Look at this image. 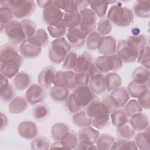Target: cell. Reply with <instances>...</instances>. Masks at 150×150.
<instances>
[{"label": "cell", "instance_id": "13", "mask_svg": "<svg viewBox=\"0 0 150 150\" xmlns=\"http://www.w3.org/2000/svg\"><path fill=\"white\" fill-rule=\"evenodd\" d=\"M46 97L45 88L39 84H30L25 93V98L28 103L31 105L39 104L45 100Z\"/></svg>", "mask_w": 150, "mask_h": 150}, {"label": "cell", "instance_id": "63", "mask_svg": "<svg viewBox=\"0 0 150 150\" xmlns=\"http://www.w3.org/2000/svg\"><path fill=\"white\" fill-rule=\"evenodd\" d=\"M64 148L62 144L60 141H56L54 142L50 146V149L52 148Z\"/></svg>", "mask_w": 150, "mask_h": 150}, {"label": "cell", "instance_id": "23", "mask_svg": "<svg viewBox=\"0 0 150 150\" xmlns=\"http://www.w3.org/2000/svg\"><path fill=\"white\" fill-rule=\"evenodd\" d=\"M128 122L135 131L139 132L144 130L149 125L148 117L142 112H139L131 116Z\"/></svg>", "mask_w": 150, "mask_h": 150}, {"label": "cell", "instance_id": "64", "mask_svg": "<svg viewBox=\"0 0 150 150\" xmlns=\"http://www.w3.org/2000/svg\"><path fill=\"white\" fill-rule=\"evenodd\" d=\"M139 31L140 30L138 28H134L132 30V32L133 33L132 35H139Z\"/></svg>", "mask_w": 150, "mask_h": 150}, {"label": "cell", "instance_id": "37", "mask_svg": "<svg viewBox=\"0 0 150 150\" xmlns=\"http://www.w3.org/2000/svg\"><path fill=\"white\" fill-rule=\"evenodd\" d=\"M106 88L108 91H111L121 86L122 80L119 74L115 72H109L105 76Z\"/></svg>", "mask_w": 150, "mask_h": 150}, {"label": "cell", "instance_id": "28", "mask_svg": "<svg viewBox=\"0 0 150 150\" xmlns=\"http://www.w3.org/2000/svg\"><path fill=\"white\" fill-rule=\"evenodd\" d=\"M49 93L51 99L57 103L64 102L70 95L69 90L67 88L55 86L50 88Z\"/></svg>", "mask_w": 150, "mask_h": 150}, {"label": "cell", "instance_id": "42", "mask_svg": "<svg viewBox=\"0 0 150 150\" xmlns=\"http://www.w3.org/2000/svg\"><path fill=\"white\" fill-rule=\"evenodd\" d=\"M115 142L114 138L108 134H101L96 142L97 148L100 150L111 149L114 142Z\"/></svg>", "mask_w": 150, "mask_h": 150}, {"label": "cell", "instance_id": "17", "mask_svg": "<svg viewBox=\"0 0 150 150\" xmlns=\"http://www.w3.org/2000/svg\"><path fill=\"white\" fill-rule=\"evenodd\" d=\"M19 135L26 139H32L37 137L38 128L35 122L32 121L21 122L17 128Z\"/></svg>", "mask_w": 150, "mask_h": 150}, {"label": "cell", "instance_id": "48", "mask_svg": "<svg viewBox=\"0 0 150 150\" xmlns=\"http://www.w3.org/2000/svg\"><path fill=\"white\" fill-rule=\"evenodd\" d=\"M120 150V149H129V150H137L138 148L134 141L128 139H119L115 141L111 150Z\"/></svg>", "mask_w": 150, "mask_h": 150}, {"label": "cell", "instance_id": "38", "mask_svg": "<svg viewBox=\"0 0 150 150\" xmlns=\"http://www.w3.org/2000/svg\"><path fill=\"white\" fill-rule=\"evenodd\" d=\"M109 5L108 1H91L90 9L94 12L97 18L105 17L107 13V9Z\"/></svg>", "mask_w": 150, "mask_h": 150}, {"label": "cell", "instance_id": "35", "mask_svg": "<svg viewBox=\"0 0 150 150\" xmlns=\"http://www.w3.org/2000/svg\"><path fill=\"white\" fill-rule=\"evenodd\" d=\"M72 122L76 127L83 128L91 125L92 120L87 115L86 111H80L73 114Z\"/></svg>", "mask_w": 150, "mask_h": 150}, {"label": "cell", "instance_id": "30", "mask_svg": "<svg viewBox=\"0 0 150 150\" xmlns=\"http://www.w3.org/2000/svg\"><path fill=\"white\" fill-rule=\"evenodd\" d=\"M132 81L141 84H148L149 80V70L142 66L135 68L132 74Z\"/></svg>", "mask_w": 150, "mask_h": 150}, {"label": "cell", "instance_id": "43", "mask_svg": "<svg viewBox=\"0 0 150 150\" xmlns=\"http://www.w3.org/2000/svg\"><path fill=\"white\" fill-rule=\"evenodd\" d=\"M116 134L121 139L131 140L135 135L136 131L129 122H127L124 125L117 128Z\"/></svg>", "mask_w": 150, "mask_h": 150}, {"label": "cell", "instance_id": "6", "mask_svg": "<svg viewBox=\"0 0 150 150\" xmlns=\"http://www.w3.org/2000/svg\"><path fill=\"white\" fill-rule=\"evenodd\" d=\"M36 7V2L32 0H10L9 8L15 18L25 19L30 16Z\"/></svg>", "mask_w": 150, "mask_h": 150}, {"label": "cell", "instance_id": "33", "mask_svg": "<svg viewBox=\"0 0 150 150\" xmlns=\"http://www.w3.org/2000/svg\"><path fill=\"white\" fill-rule=\"evenodd\" d=\"M112 124L116 128H118L128 122L129 117L124 109H118L110 114Z\"/></svg>", "mask_w": 150, "mask_h": 150}, {"label": "cell", "instance_id": "19", "mask_svg": "<svg viewBox=\"0 0 150 150\" xmlns=\"http://www.w3.org/2000/svg\"><path fill=\"white\" fill-rule=\"evenodd\" d=\"M88 87L95 94L100 95L106 91L105 76L102 73H99L90 76Z\"/></svg>", "mask_w": 150, "mask_h": 150}, {"label": "cell", "instance_id": "2", "mask_svg": "<svg viewBox=\"0 0 150 150\" xmlns=\"http://www.w3.org/2000/svg\"><path fill=\"white\" fill-rule=\"evenodd\" d=\"M86 112L91 118V125L100 130L107 127L110 122V114L105 110L101 100L96 97L87 106Z\"/></svg>", "mask_w": 150, "mask_h": 150}, {"label": "cell", "instance_id": "45", "mask_svg": "<svg viewBox=\"0 0 150 150\" xmlns=\"http://www.w3.org/2000/svg\"><path fill=\"white\" fill-rule=\"evenodd\" d=\"M50 114L49 107L45 104H39L32 110V115L38 121L45 120Z\"/></svg>", "mask_w": 150, "mask_h": 150}, {"label": "cell", "instance_id": "54", "mask_svg": "<svg viewBox=\"0 0 150 150\" xmlns=\"http://www.w3.org/2000/svg\"><path fill=\"white\" fill-rule=\"evenodd\" d=\"M101 37V36L96 31H94L87 35L86 39V43L87 49L90 50H96L98 40Z\"/></svg>", "mask_w": 150, "mask_h": 150}, {"label": "cell", "instance_id": "1", "mask_svg": "<svg viewBox=\"0 0 150 150\" xmlns=\"http://www.w3.org/2000/svg\"><path fill=\"white\" fill-rule=\"evenodd\" d=\"M23 63V57L14 45L6 43L0 49L1 74L8 79L13 78Z\"/></svg>", "mask_w": 150, "mask_h": 150}, {"label": "cell", "instance_id": "11", "mask_svg": "<svg viewBox=\"0 0 150 150\" xmlns=\"http://www.w3.org/2000/svg\"><path fill=\"white\" fill-rule=\"evenodd\" d=\"M81 21L80 27L87 35L95 31L97 25V16L90 8H86L79 11Z\"/></svg>", "mask_w": 150, "mask_h": 150}, {"label": "cell", "instance_id": "3", "mask_svg": "<svg viewBox=\"0 0 150 150\" xmlns=\"http://www.w3.org/2000/svg\"><path fill=\"white\" fill-rule=\"evenodd\" d=\"M108 10L107 13V18L116 26L126 27L129 26L133 21L134 15L131 9L122 6L120 2L117 1Z\"/></svg>", "mask_w": 150, "mask_h": 150}, {"label": "cell", "instance_id": "60", "mask_svg": "<svg viewBox=\"0 0 150 150\" xmlns=\"http://www.w3.org/2000/svg\"><path fill=\"white\" fill-rule=\"evenodd\" d=\"M76 149H97L96 145L84 143H78Z\"/></svg>", "mask_w": 150, "mask_h": 150}, {"label": "cell", "instance_id": "9", "mask_svg": "<svg viewBox=\"0 0 150 150\" xmlns=\"http://www.w3.org/2000/svg\"><path fill=\"white\" fill-rule=\"evenodd\" d=\"M71 95L77 104L81 109L86 108L91 101L97 97L88 86L76 87Z\"/></svg>", "mask_w": 150, "mask_h": 150}, {"label": "cell", "instance_id": "50", "mask_svg": "<svg viewBox=\"0 0 150 150\" xmlns=\"http://www.w3.org/2000/svg\"><path fill=\"white\" fill-rule=\"evenodd\" d=\"M142 109L138 101L135 99L129 100L124 106V110L129 117L135 114L142 112Z\"/></svg>", "mask_w": 150, "mask_h": 150}, {"label": "cell", "instance_id": "46", "mask_svg": "<svg viewBox=\"0 0 150 150\" xmlns=\"http://www.w3.org/2000/svg\"><path fill=\"white\" fill-rule=\"evenodd\" d=\"M96 29L101 36H107L112 30V23L107 17L101 18L97 22Z\"/></svg>", "mask_w": 150, "mask_h": 150}, {"label": "cell", "instance_id": "10", "mask_svg": "<svg viewBox=\"0 0 150 150\" xmlns=\"http://www.w3.org/2000/svg\"><path fill=\"white\" fill-rule=\"evenodd\" d=\"M115 54L125 63H133L137 60L139 52L132 48L127 40L122 39L118 42Z\"/></svg>", "mask_w": 150, "mask_h": 150}, {"label": "cell", "instance_id": "57", "mask_svg": "<svg viewBox=\"0 0 150 150\" xmlns=\"http://www.w3.org/2000/svg\"><path fill=\"white\" fill-rule=\"evenodd\" d=\"M64 106L66 110L70 114H75L80 111L81 108L74 101L71 94H70L67 99L64 101Z\"/></svg>", "mask_w": 150, "mask_h": 150}, {"label": "cell", "instance_id": "20", "mask_svg": "<svg viewBox=\"0 0 150 150\" xmlns=\"http://www.w3.org/2000/svg\"><path fill=\"white\" fill-rule=\"evenodd\" d=\"M56 73L54 67L52 66L45 67L39 73L38 77L39 84L45 88H49L53 83Z\"/></svg>", "mask_w": 150, "mask_h": 150}, {"label": "cell", "instance_id": "15", "mask_svg": "<svg viewBox=\"0 0 150 150\" xmlns=\"http://www.w3.org/2000/svg\"><path fill=\"white\" fill-rule=\"evenodd\" d=\"M77 135L79 142L94 145L100 135V132L93 127L88 126L81 128Z\"/></svg>", "mask_w": 150, "mask_h": 150}, {"label": "cell", "instance_id": "21", "mask_svg": "<svg viewBox=\"0 0 150 150\" xmlns=\"http://www.w3.org/2000/svg\"><path fill=\"white\" fill-rule=\"evenodd\" d=\"M93 63V58L91 53L85 51L78 55L77 62L73 71L75 73H87Z\"/></svg>", "mask_w": 150, "mask_h": 150}, {"label": "cell", "instance_id": "47", "mask_svg": "<svg viewBox=\"0 0 150 150\" xmlns=\"http://www.w3.org/2000/svg\"><path fill=\"white\" fill-rule=\"evenodd\" d=\"M31 149L33 150H46L50 149L49 140L44 136H38L30 142Z\"/></svg>", "mask_w": 150, "mask_h": 150}, {"label": "cell", "instance_id": "25", "mask_svg": "<svg viewBox=\"0 0 150 150\" xmlns=\"http://www.w3.org/2000/svg\"><path fill=\"white\" fill-rule=\"evenodd\" d=\"M28 101L25 97L16 96L8 105V111L11 114H18L25 111L28 107Z\"/></svg>", "mask_w": 150, "mask_h": 150}, {"label": "cell", "instance_id": "40", "mask_svg": "<svg viewBox=\"0 0 150 150\" xmlns=\"http://www.w3.org/2000/svg\"><path fill=\"white\" fill-rule=\"evenodd\" d=\"M127 89L130 96H131L132 98H138L147 90L149 89V84H141L132 81L128 84Z\"/></svg>", "mask_w": 150, "mask_h": 150}, {"label": "cell", "instance_id": "18", "mask_svg": "<svg viewBox=\"0 0 150 150\" xmlns=\"http://www.w3.org/2000/svg\"><path fill=\"white\" fill-rule=\"evenodd\" d=\"M21 56L26 59H33L38 57L42 52V47L37 46L26 39L19 47Z\"/></svg>", "mask_w": 150, "mask_h": 150}, {"label": "cell", "instance_id": "4", "mask_svg": "<svg viewBox=\"0 0 150 150\" xmlns=\"http://www.w3.org/2000/svg\"><path fill=\"white\" fill-rule=\"evenodd\" d=\"M71 48L66 38L55 39L51 42L49 49L50 60L54 64L63 63Z\"/></svg>", "mask_w": 150, "mask_h": 150}, {"label": "cell", "instance_id": "24", "mask_svg": "<svg viewBox=\"0 0 150 150\" xmlns=\"http://www.w3.org/2000/svg\"><path fill=\"white\" fill-rule=\"evenodd\" d=\"M132 13L137 18H148L150 16V2L149 1H137L132 8Z\"/></svg>", "mask_w": 150, "mask_h": 150}, {"label": "cell", "instance_id": "16", "mask_svg": "<svg viewBox=\"0 0 150 150\" xmlns=\"http://www.w3.org/2000/svg\"><path fill=\"white\" fill-rule=\"evenodd\" d=\"M117 41L114 37L107 35L101 36L97 45L98 52L102 55H110L115 53Z\"/></svg>", "mask_w": 150, "mask_h": 150}, {"label": "cell", "instance_id": "32", "mask_svg": "<svg viewBox=\"0 0 150 150\" xmlns=\"http://www.w3.org/2000/svg\"><path fill=\"white\" fill-rule=\"evenodd\" d=\"M28 39L35 45L40 47L46 46L49 42L48 34L44 29H38L35 33Z\"/></svg>", "mask_w": 150, "mask_h": 150}, {"label": "cell", "instance_id": "59", "mask_svg": "<svg viewBox=\"0 0 150 150\" xmlns=\"http://www.w3.org/2000/svg\"><path fill=\"white\" fill-rule=\"evenodd\" d=\"M91 1L88 0H75L74 1V3L76 6L77 11L79 12L84 9L87 8L88 6H90Z\"/></svg>", "mask_w": 150, "mask_h": 150}, {"label": "cell", "instance_id": "26", "mask_svg": "<svg viewBox=\"0 0 150 150\" xmlns=\"http://www.w3.org/2000/svg\"><path fill=\"white\" fill-rule=\"evenodd\" d=\"M149 126L145 128L141 132L135 134L134 136V142L138 148V149L141 150H149Z\"/></svg>", "mask_w": 150, "mask_h": 150}, {"label": "cell", "instance_id": "56", "mask_svg": "<svg viewBox=\"0 0 150 150\" xmlns=\"http://www.w3.org/2000/svg\"><path fill=\"white\" fill-rule=\"evenodd\" d=\"M90 80V76L87 73L81 72L75 73L74 75V81L76 87L88 86Z\"/></svg>", "mask_w": 150, "mask_h": 150}, {"label": "cell", "instance_id": "41", "mask_svg": "<svg viewBox=\"0 0 150 150\" xmlns=\"http://www.w3.org/2000/svg\"><path fill=\"white\" fill-rule=\"evenodd\" d=\"M69 130V127L66 124L63 122L56 123L51 128V137L54 141H60L62 137Z\"/></svg>", "mask_w": 150, "mask_h": 150}, {"label": "cell", "instance_id": "31", "mask_svg": "<svg viewBox=\"0 0 150 150\" xmlns=\"http://www.w3.org/2000/svg\"><path fill=\"white\" fill-rule=\"evenodd\" d=\"M64 149H76L79 143L78 135L74 131L69 130L60 140Z\"/></svg>", "mask_w": 150, "mask_h": 150}, {"label": "cell", "instance_id": "5", "mask_svg": "<svg viewBox=\"0 0 150 150\" xmlns=\"http://www.w3.org/2000/svg\"><path fill=\"white\" fill-rule=\"evenodd\" d=\"M94 64L98 70L104 74L118 70L122 67L123 62L115 53L98 56L96 59Z\"/></svg>", "mask_w": 150, "mask_h": 150}, {"label": "cell", "instance_id": "61", "mask_svg": "<svg viewBox=\"0 0 150 150\" xmlns=\"http://www.w3.org/2000/svg\"><path fill=\"white\" fill-rule=\"evenodd\" d=\"M1 131H2L6 127L8 124V118L5 115H4L2 112H1Z\"/></svg>", "mask_w": 150, "mask_h": 150}, {"label": "cell", "instance_id": "55", "mask_svg": "<svg viewBox=\"0 0 150 150\" xmlns=\"http://www.w3.org/2000/svg\"><path fill=\"white\" fill-rule=\"evenodd\" d=\"M13 15L10 8L0 7V23L5 25L13 19Z\"/></svg>", "mask_w": 150, "mask_h": 150}, {"label": "cell", "instance_id": "39", "mask_svg": "<svg viewBox=\"0 0 150 150\" xmlns=\"http://www.w3.org/2000/svg\"><path fill=\"white\" fill-rule=\"evenodd\" d=\"M47 29L48 33L52 38L59 39L64 38L66 36L68 28L62 21L56 25L47 26Z\"/></svg>", "mask_w": 150, "mask_h": 150}, {"label": "cell", "instance_id": "44", "mask_svg": "<svg viewBox=\"0 0 150 150\" xmlns=\"http://www.w3.org/2000/svg\"><path fill=\"white\" fill-rule=\"evenodd\" d=\"M101 101L105 110L109 114L120 108L118 103L110 94L103 96Z\"/></svg>", "mask_w": 150, "mask_h": 150}, {"label": "cell", "instance_id": "14", "mask_svg": "<svg viewBox=\"0 0 150 150\" xmlns=\"http://www.w3.org/2000/svg\"><path fill=\"white\" fill-rule=\"evenodd\" d=\"M74 72L73 70L57 71L56 73L53 81V86H62L67 88L69 90H74L76 86L74 81Z\"/></svg>", "mask_w": 150, "mask_h": 150}, {"label": "cell", "instance_id": "7", "mask_svg": "<svg viewBox=\"0 0 150 150\" xmlns=\"http://www.w3.org/2000/svg\"><path fill=\"white\" fill-rule=\"evenodd\" d=\"M4 33L9 43L14 46L20 45L27 39L21 22L16 20H12L5 25Z\"/></svg>", "mask_w": 150, "mask_h": 150}, {"label": "cell", "instance_id": "52", "mask_svg": "<svg viewBox=\"0 0 150 150\" xmlns=\"http://www.w3.org/2000/svg\"><path fill=\"white\" fill-rule=\"evenodd\" d=\"M78 54L74 50H70L63 62V67L66 70H73L76 66Z\"/></svg>", "mask_w": 150, "mask_h": 150}, {"label": "cell", "instance_id": "34", "mask_svg": "<svg viewBox=\"0 0 150 150\" xmlns=\"http://www.w3.org/2000/svg\"><path fill=\"white\" fill-rule=\"evenodd\" d=\"M127 42L132 48L138 52L148 45V38L144 35L129 36Z\"/></svg>", "mask_w": 150, "mask_h": 150}, {"label": "cell", "instance_id": "8", "mask_svg": "<svg viewBox=\"0 0 150 150\" xmlns=\"http://www.w3.org/2000/svg\"><path fill=\"white\" fill-rule=\"evenodd\" d=\"M64 13L55 5L54 1L50 0L49 4L43 8V21L47 26L54 25L62 21Z\"/></svg>", "mask_w": 150, "mask_h": 150}, {"label": "cell", "instance_id": "36", "mask_svg": "<svg viewBox=\"0 0 150 150\" xmlns=\"http://www.w3.org/2000/svg\"><path fill=\"white\" fill-rule=\"evenodd\" d=\"M68 29L80 26L81 21V15L79 12L64 13L63 20Z\"/></svg>", "mask_w": 150, "mask_h": 150}, {"label": "cell", "instance_id": "29", "mask_svg": "<svg viewBox=\"0 0 150 150\" xmlns=\"http://www.w3.org/2000/svg\"><path fill=\"white\" fill-rule=\"evenodd\" d=\"M118 103L120 108L124 107L127 103L129 100V94L126 87L120 86L113 90L110 94Z\"/></svg>", "mask_w": 150, "mask_h": 150}, {"label": "cell", "instance_id": "49", "mask_svg": "<svg viewBox=\"0 0 150 150\" xmlns=\"http://www.w3.org/2000/svg\"><path fill=\"white\" fill-rule=\"evenodd\" d=\"M55 5L63 12L69 13L73 12H79L72 0H54Z\"/></svg>", "mask_w": 150, "mask_h": 150}, {"label": "cell", "instance_id": "51", "mask_svg": "<svg viewBox=\"0 0 150 150\" xmlns=\"http://www.w3.org/2000/svg\"><path fill=\"white\" fill-rule=\"evenodd\" d=\"M149 46L148 45L144 48L139 51L137 62L142 67L149 70L150 56H149Z\"/></svg>", "mask_w": 150, "mask_h": 150}, {"label": "cell", "instance_id": "62", "mask_svg": "<svg viewBox=\"0 0 150 150\" xmlns=\"http://www.w3.org/2000/svg\"><path fill=\"white\" fill-rule=\"evenodd\" d=\"M50 1H50H36V2L37 3L39 7L43 9L49 4Z\"/></svg>", "mask_w": 150, "mask_h": 150}, {"label": "cell", "instance_id": "22", "mask_svg": "<svg viewBox=\"0 0 150 150\" xmlns=\"http://www.w3.org/2000/svg\"><path fill=\"white\" fill-rule=\"evenodd\" d=\"M1 99L5 103L10 102L15 97V91L9 83L8 79L1 74Z\"/></svg>", "mask_w": 150, "mask_h": 150}, {"label": "cell", "instance_id": "12", "mask_svg": "<svg viewBox=\"0 0 150 150\" xmlns=\"http://www.w3.org/2000/svg\"><path fill=\"white\" fill-rule=\"evenodd\" d=\"M87 35L85 33L80 26L68 29L66 35V39L71 47L74 49L81 48L86 43Z\"/></svg>", "mask_w": 150, "mask_h": 150}, {"label": "cell", "instance_id": "27", "mask_svg": "<svg viewBox=\"0 0 150 150\" xmlns=\"http://www.w3.org/2000/svg\"><path fill=\"white\" fill-rule=\"evenodd\" d=\"M30 76L24 71L19 72L13 79V83L16 89L22 91L27 89L31 83Z\"/></svg>", "mask_w": 150, "mask_h": 150}, {"label": "cell", "instance_id": "53", "mask_svg": "<svg viewBox=\"0 0 150 150\" xmlns=\"http://www.w3.org/2000/svg\"><path fill=\"white\" fill-rule=\"evenodd\" d=\"M21 23L23 26L27 39L32 36L38 30L36 23L30 19H22L21 21Z\"/></svg>", "mask_w": 150, "mask_h": 150}, {"label": "cell", "instance_id": "58", "mask_svg": "<svg viewBox=\"0 0 150 150\" xmlns=\"http://www.w3.org/2000/svg\"><path fill=\"white\" fill-rule=\"evenodd\" d=\"M138 102L142 108L148 110L150 107V93L149 89L138 98Z\"/></svg>", "mask_w": 150, "mask_h": 150}]
</instances>
